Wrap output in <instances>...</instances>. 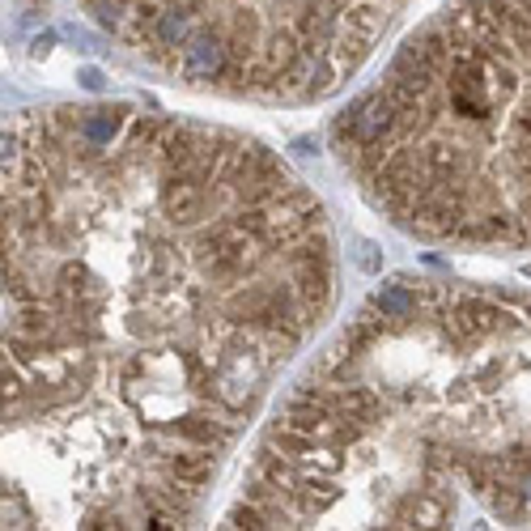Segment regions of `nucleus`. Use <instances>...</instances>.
Here are the masks:
<instances>
[{
	"label": "nucleus",
	"instance_id": "nucleus-2",
	"mask_svg": "<svg viewBox=\"0 0 531 531\" xmlns=\"http://www.w3.org/2000/svg\"><path fill=\"white\" fill-rule=\"evenodd\" d=\"M396 0H85L145 60L191 85L315 98L349 77Z\"/></svg>",
	"mask_w": 531,
	"mask_h": 531
},
{
	"label": "nucleus",
	"instance_id": "nucleus-3",
	"mask_svg": "<svg viewBox=\"0 0 531 531\" xmlns=\"http://www.w3.org/2000/svg\"><path fill=\"white\" fill-rule=\"evenodd\" d=\"M366 319H374L379 328H383V323H387V328H400V323L417 319V289H413L408 281H391V285H383V289L374 294Z\"/></svg>",
	"mask_w": 531,
	"mask_h": 531
},
{
	"label": "nucleus",
	"instance_id": "nucleus-6",
	"mask_svg": "<svg viewBox=\"0 0 531 531\" xmlns=\"http://www.w3.org/2000/svg\"><path fill=\"white\" fill-rule=\"evenodd\" d=\"M353 259H357V268H366V272H379L383 268V255H379V247L374 242H357V251H353Z\"/></svg>",
	"mask_w": 531,
	"mask_h": 531
},
{
	"label": "nucleus",
	"instance_id": "nucleus-1",
	"mask_svg": "<svg viewBox=\"0 0 531 531\" xmlns=\"http://www.w3.org/2000/svg\"><path fill=\"white\" fill-rule=\"evenodd\" d=\"M396 128L357 153L370 196L425 238H531V0H455L374 89Z\"/></svg>",
	"mask_w": 531,
	"mask_h": 531
},
{
	"label": "nucleus",
	"instance_id": "nucleus-5",
	"mask_svg": "<svg viewBox=\"0 0 531 531\" xmlns=\"http://www.w3.org/2000/svg\"><path fill=\"white\" fill-rule=\"evenodd\" d=\"M225 527H251V531H259V527H272V523H268L264 506L247 502V506H234V510L225 515Z\"/></svg>",
	"mask_w": 531,
	"mask_h": 531
},
{
	"label": "nucleus",
	"instance_id": "nucleus-4",
	"mask_svg": "<svg viewBox=\"0 0 531 531\" xmlns=\"http://www.w3.org/2000/svg\"><path fill=\"white\" fill-rule=\"evenodd\" d=\"M391 519H396V527H442L451 519V506L438 493H421V498L404 502Z\"/></svg>",
	"mask_w": 531,
	"mask_h": 531
}]
</instances>
